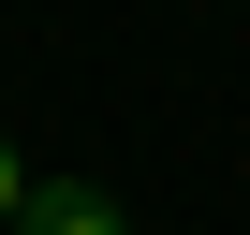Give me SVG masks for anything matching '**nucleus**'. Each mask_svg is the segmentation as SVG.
I'll return each instance as SVG.
<instances>
[{"mask_svg": "<svg viewBox=\"0 0 250 235\" xmlns=\"http://www.w3.org/2000/svg\"><path fill=\"white\" fill-rule=\"evenodd\" d=\"M15 235H133V220H118V191H88V176H30Z\"/></svg>", "mask_w": 250, "mask_h": 235, "instance_id": "f257e3e1", "label": "nucleus"}, {"mask_svg": "<svg viewBox=\"0 0 250 235\" xmlns=\"http://www.w3.org/2000/svg\"><path fill=\"white\" fill-rule=\"evenodd\" d=\"M15 206H30V162H15V147H0V235H15Z\"/></svg>", "mask_w": 250, "mask_h": 235, "instance_id": "f03ea898", "label": "nucleus"}]
</instances>
